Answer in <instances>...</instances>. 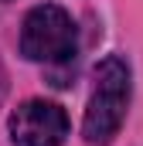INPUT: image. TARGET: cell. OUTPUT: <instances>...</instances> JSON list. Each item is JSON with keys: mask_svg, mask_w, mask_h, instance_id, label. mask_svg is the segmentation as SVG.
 <instances>
[{"mask_svg": "<svg viewBox=\"0 0 143 146\" xmlns=\"http://www.w3.org/2000/svg\"><path fill=\"white\" fill-rule=\"evenodd\" d=\"M78 51V34L68 10L58 3H37L21 24V54L41 65H65Z\"/></svg>", "mask_w": 143, "mask_h": 146, "instance_id": "2", "label": "cell"}, {"mask_svg": "<svg viewBox=\"0 0 143 146\" xmlns=\"http://www.w3.org/2000/svg\"><path fill=\"white\" fill-rule=\"evenodd\" d=\"M7 129L14 146H61L68 136V115L58 102L27 99L10 112Z\"/></svg>", "mask_w": 143, "mask_h": 146, "instance_id": "3", "label": "cell"}, {"mask_svg": "<svg viewBox=\"0 0 143 146\" xmlns=\"http://www.w3.org/2000/svg\"><path fill=\"white\" fill-rule=\"evenodd\" d=\"M126 109H130V68H126L123 58L109 54L96 68L92 99L85 106V119H82L85 143L89 146H109L112 136L119 133L123 119H126Z\"/></svg>", "mask_w": 143, "mask_h": 146, "instance_id": "1", "label": "cell"}]
</instances>
